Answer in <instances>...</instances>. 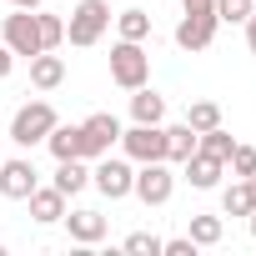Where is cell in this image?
Here are the masks:
<instances>
[{"mask_svg": "<svg viewBox=\"0 0 256 256\" xmlns=\"http://www.w3.org/2000/svg\"><path fill=\"white\" fill-rule=\"evenodd\" d=\"M110 80L120 90H136L151 80V56L141 50V40H116L110 46Z\"/></svg>", "mask_w": 256, "mask_h": 256, "instance_id": "1", "label": "cell"}, {"mask_svg": "<svg viewBox=\"0 0 256 256\" xmlns=\"http://www.w3.org/2000/svg\"><path fill=\"white\" fill-rule=\"evenodd\" d=\"M56 120H60V116H56L50 100H30V106H20L16 120H10V141H16V146H40V141L50 136Z\"/></svg>", "mask_w": 256, "mask_h": 256, "instance_id": "2", "label": "cell"}, {"mask_svg": "<svg viewBox=\"0 0 256 256\" xmlns=\"http://www.w3.org/2000/svg\"><path fill=\"white\" fill-rule=\"evenodd\" d=\"M106 26H110V6L106 0H80L70 10V20H66V40L70 46H96L106 36Z\"/></svg>", "mask_w": 256, "mask_h": 256, "instance_id": "3", "label": "cell"}, {"mask_svg": "<svg viewBox=\"0 0 256 256\" xmlns=\"http://www.w3.org/2000/svg\"><path fill=\"white\" fill-rule=\"evenodd\" d=\"M171 191H176L171 161H141V171H136V181H131V196H141L146 206H166Z\"/></svg>", "mask_w": 256, "mask_h": 256, "instance_id": "4", "label": "cell"}, {"mask_svg": "<svg viewBox=\"0 0 256 256\" xmlns=\"http://www.w3.org/2000/svg\"><path fill=\"white\" fill-rule=\"evenodd\" d=\"M116 141H120V120H116L110 110H96V116L80 120V156H86V161L106 156Z\"/></svg>", "mask_w": 256, "mask_h": 256, "instance_id": "5", "label": "cell"}, {"mask_svg": "<svg viewBox=\"0 0 256 256\" xmlns=\"http://www.w3.org/2000/svg\"><path fill=\"white\" fill-rule=\"evenodd\" d=\"M131 181H136V171L126 166V161H116L110 151L106 156H96V171H90V186L106 196V201H126L131 196Z\"/></svg>", "mask_w": 256, "mask_h": 256, "instance_id": "6", "label": "cell"}, {"mask_svg": "<svg viewBox=\"0 0 256 256\" xmlns=\"http://www.w3.org/2000/svg\"><path fill=\"white\" fill-rule=\"evenodd\" d=\"M120 151L126 156H131L136 166L141 161H166V131H161V126H131V131H120Z\"/></svg>", "mask_w": 256, "mask_h": 256, "instance_id": "7", "label": "cell"}, {"mask_svg": "<svg viewBox=\"0 0 256 256\" xmlns=\"http://www.w3.org/2000/svg\"><path fill=\"white\" fill-rule=\"evenodd\" d=\"M0 40L10 46V56H40V26H36V10H16V16H6Z\"/></svg>", "mask_w": 256, "mask_h": 256, "instance_id": "8", "label": "cell"}, {"mask_svg": "<svg viewBox=\"0 0 256 256\" xmlns=\"http://www.w3.org/2000/svg\"><path fill=\"white\" fill-rule=\"evenodd\" d=\"M40 186V171L30 166V161H0V196H10V201H26L30 191Z\"/></svg>", "mask_w": 256, "mask_h": 256, "instance_id": "9", "label": "cell"}, {"mask_svg": "<svg viewBox=\"0 0 256 256\" xmlns=\"http://www.w3.org/2000/svg\"><path fill=\"white\" fill-rule=\"evenodd\" d=\"M216 16H186L181 26H176V46L181 50H206L211 40H216Z\"/></svg>", "mask_w": 256, "mask_h": 256, "instance_id": "10", "label": "cell"}, {"mask_svg": "<svg viewBox=\"0 0 256 256\" xmlns=\"http://www.w3.org/2000/svg\"><path fill=\"white\" fill-rule=\"evenodd\" d=\"M181 171H186V181H191L196 191H211V186L221 181V171H226V161H216V156H206V151L196 146V151H191V156L181 161Z\"/></svg>", "mask_w": 256, "mask_h": 256, "instance_id": "11", "label": "cell"}, {"mask_svg": "<svg viewBox=\"0 0 256 256\" xmlns=\"http://www.w3.org/2000/svg\"><path fill=\"white\" fill-rule=\"evenodd\" d=\"M66 201L70 196H80L86 186H90V171H86V156H70V161H56V181H50Z\"/></svg>", "mask_w": 256, "mask_h": 256, "instance_id": "12", "label": "cell"}, {"mask_svg": "<svg viewBox=\"0 0 256 256\" xmlns=\"http://www.w3.org/2000/svg\"><path fill=\"white\" fill-rule=\"evenodd\" d=\"M26 201H30V216H36L40 226H56V221L66 216V196H60L56 186H36Z\"/></svg>", "mask_w": 256, "mask_h": 256, "instance_id": "13", "label": "cell"}, {"mask_svg": "<svg viewBox=\"0 0 256 256\" xmlns=\"http://www.w3.org/2000/svg\"><path fill=\"white\" fill-rule=\"evenodd\" d=\"M60 80H66V60H60V56H50V50L30 56V86H36V90H56Z\"/></svg>", "mask_w": 256, "mask_h": 256, "instance_id": "14", "label": "cell"}, {"mask_svg": "<svg viewBox=\"0 0 256 256\" xmlns=\"http://www.w3.org/2000/svg\"><path fill=\"white\" fill-rule=\"evenodd\" d=\"M66 226H70V241H80V246H96L100 236H106V216L100 211H70V216H60Z\"/></svg>", "mask_w": 256, "mask_h": 256, "instance_id": "15", "label": "cell"}, {"mask_svg": "<svg viewBox=\"0 0 256 256\" xmlns=\"http://www.w3.org/2000/svg\"><path fill=\"white\" fill-rule=\"evenodd\" d=\"M131 116H136L141 126H161V116H166V100H161L151 86H136V96H131Z\"/></svg>", "mask_w": 256, "mask_h": 256, "instance_id": "16", "label": "cell"}, {"mask_svg": "<svg viewBox=\"0 0 256 256\" xmlns=\"http://www.w3.org/2000/svg\"><path fill=\"white\" fill-rule=\"evenodd\" d=\"M46 146H50V156L56 161H70V156H80V126H50V136H46Z\"/></svg>", "mask_w": 256, "mask_h": 256, "instance_id": "17", "label": "cell"}, {"mask_svg": "<svg viewBox=\"0 0 256 256\" xmlns=\"http://www.w3.org/2000/svg\"><path fill=\"white\" fill-rule=\"evenodd\" d=\"M196 141H201V136L191 131V126H166V161H171V166H181V161L196 151Z\"/></svg>", "mask_w": 256, "mask_h": 256, "instance_id": "18", "label": "cell"}, {"mask_svg": "<svg viewBox=\"0 0 256 256\" xmlns=\"http://www.w3.org/2000/svg\"><path fill=\"white\" fill-rule=\"evenodd\" d=\"M186 236H191L196 246H221L226 226H221V216H191V221H186Z\"/></svg>", "mask_w": 256, "mask_h": 256, "instance_id": "19", "label": "cell"}, {"mask_svg": "<svg viewBox=\"0 0 256 256\" xmlns=\"http://www.w3.org/2000/svg\"><path fill=\"white\" fill-rule=\"evenodd\" d=\"M116 30H120V40H146V36H151V16L131 6V10L116 16Z\"/></svg>", "mask_w": 256, "mask_h": 256, "instance_id": "20", "label": "cell"}, {"mask_svg": "<svg viewBox=\"0 0 256 256\" xmlns=\"http://www.w3.org/2000/svg\"><path fill=\"white\" fill-rule=\"evenodd\" d=\"M186 126H191L196 136H201V131H211V126H221V106H216V100H191Z\"/></svg>", "mask_w": 256, "mask_h": 256, "instance_id": "21", "label": "cell"}, {"mask_svg": "<svg viewBox=\"0 0 256 256\" xmlns=\"http://www.w3.org/2000/svg\"><path fill=\"white\" fill-rule=\"evenodd\" d=\"M206 156H216V161H226L231 151H236V136L231 131H221V126H211V131H201V141H196Z\"/></svg>", "mask_w": 256, "mask_h": 256, "instance_id": "22", "label": "cell"}, {"mask_svg": "<svg viewBox=\"0 0 256 256\" xmlns=\"http://www.w3.org/2000/svg\"><path fill=\"white\" fill-rule=\"evenodd\" d=\"M251 206H256V196H251L246 181L226 186V196H221V211H226V216H251Z\"/></svg>", "mask_w": 256, "mask_h": 256, "instance_id": "23", "label": "cell"}, {"mask_svg": "<svg viewBox=\"0 0 256 256\" xmlns=\"http://www.w3.org/2000/svg\"><path fill=\"white\" fill-rule=\"evenodd\" d=\"M36 26H40V50H56L66 40V20L60 16H36Z\"/></svg>", "mask_w": 256, "mask_h": 256, "instance_id": "24", "label": "cell"}, {"mask_svg": "<svg viewBox=\"0 0 256 256\" xmlns=\"http://www.w3.org/2000/svg\"><path fill=\"white\" fill-rule=\"evenodd\" d=\"M126 251H131V256H161V236H151V231H131V236H126Z\"/></svg>", "mask_w": 256, "mask_h": 256, "instance_id": "25", "label": "cell"}, {"mask_svg": "<svg viewBox=\"0 0 256 256\" xmlns=\"http://www.w3.org/2000/svg\"><path fill=\"white\" fill-rule=\"evenodd\" d=\"M226 166H231V176H241V181H246V176L256 171V146H236V151L226 156Z\"/></svg>", "mask_w": 256, "mask_h": 256, "instance_id": "26", "label": "cell"}, {"mask_svg": "<svg viewBox=\"0 0 256 256\" xmlns=\"http://www.w3.org/2000/svg\"><path fill=\"white\" fill-rule=\"evenodd\" d=\"M246 16H251V0H216V20L246 26Z\"/></svg>", "mask_w": 256, "mask_h": 256, "instance_id": "27", "label": "cell"}, {"mask_svg": "<svg viewBox=\"0 0 256 256\" xmlns=\"http://www.w3.org/2000/svg\"><path fill=\"white\" fill-rule=\"evenodd\" d=\"M161 256H196V241L191 236H171V241H161Z\"/></svg>", "mask_w": 256, "mask_h": 256, "instance_id": "28", "label": "cell"}, {"mask_svg": "<svg viewBox=\"0 0 256 256\" xmlns=\"http://www.w3.org/2000/svg\"><path fill=\"white\" fill-rule=\"evenodd\" d=\"M186 16H216V0H181Z\"/></svg>", "mask_w": 256, "mask_h": 256, "instance_id": "29", "label": "cell"}, {"mask_svg": "<svg viewBox=\"0 0 256 256\" xmlns=\"http://www.w3.org/2000/svg\"><path fill=\"white\" fill-rule=\"evenodd\" d=\"M10 66H16V56H10V46H6V40H0V80L10 76Z\"/></svg>", "mask_w": 256, "mask_h": 256, "instance_id": "30", "label": "cell"}, {"mask_svg": "<svg viewBox=\"0 0 256 256\" xmlns=\"http://www.w3.org/2000/svg\"><path fill=\"white\" fill-rule=\"evenodd\" d=\"M246 46H251V50H256V10H251V16H246Z\"/></svg>", "mask_w": 256, "mask_h": 256, "instance_id": "31", "label": "cell"}, {"mask_svg": "<svg viewBox=\"0 0 256 256\" xmlns=\"http://www.w3.org/2000/svg\"><path fill=\"white\" fill-rule=\"evenodd\" d=\"M46 0H16V10H40Z\"/></svg>", "mask_w": 256, "mask_h": 256, "instance_id": "32", "label": "cell"}, {"mask_svg": "<svg viewBox=\"0 0 256 256\" xmlns=\"http://www.w3.org/2000/svg\"><path fill=\"white\" fill-rule=\"evenodd\" d=\"M246 186H251V196H256V171H251V176H246Z\"/></svg>", "mask_w": 256, "mask_h": 256, "instance_id": "33", "label": "cell"}, {"mask_svg": "<svg viewBox=\"0 0 256 256\" xmlns=\"http://www.w3.org/2000/svg\"><path fill=\"white\" fill-rule=\"evenodd\" d=\"M246 221H251V236H256V206H251V216H246Z\"/></svg>", "mask_w": 256, "mask_h": 256, "instance_id": "34", "label": "cell"}]
</instances>
